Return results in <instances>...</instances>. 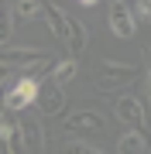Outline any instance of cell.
<instances>
[{"label":"cell","instance_id":"6da1fadb","mask_svg":"<svg viewBox=\"0 0 151 154\" xmlns=\"http://www.w3.org/2000/svg\"><path fill=\"white\" fill-rule=\"evenodd\" d=\"M137 72L134 65H127V62H113V58H106L100 72H96V79H93V86L100 89V93H113V89H127L131 82L137 79Z\"/></svg>","mask_w":151,"mask_h":154},{"label":"cell","instance_id":"7a4b0ae2","mask_svg":"<svg viewBox=\"0 0 151 154\" xmlns=\"http://www.w3.org/2000/svg\"><path fill=\"white\" fill-rule=\"evenodd\" d=\"M52 55L41 48H28V45H0V65H21V69H38L48 65Z\"/></svg>","mask_w":151,"mask_h":154},{"label":"cell","instance_id":"3957f363","mask_svg":"<svg viewBox=\"0 0 151 154\" xmlns=\"http://www.w3.org/2000/svg\"><path fill=\"white\" fill-rule=\"evenodd\" d=\"M38 82H41L38 75H21L17 82H11V86H7V93H4V106H7V110H14V113H21V110H28V106H34Z\"/></svg>","mask_w":151,"mask_h":154},{"label":"cell","instance_id":"277c9868","mask_svg":"<svg viewBox=\"0 0 151 154\" xmlns=\"http://www.w3.org/2000/svg\"><path fill=\"white\" fill-rule=\"evenodd\" d=\"M113 113H117L120 123H127V130H144V99L131 96V93H120L113 99Z\"/></svg>","mask_w":151,"mask_h":154},{"label":"cell","instance_id":"5b68a950","mask_svg":"<svg viewBox=\"0 0 151 154\" xmlns=\"http://www.w3.org/2000/svg\"><path fill=\"white\" fill-rule=\"evenodd\" d=\"M110 31L117 34V38H124V41L137 34V21H134V14H131L127 0H110Z\"/></svg>","mask_w":151,"mask_h":154},{"label":"cell","instance_id":"8992f818","mask_svg":"<svg viewBox=\"0 0 151 154\" xmlns=\"http://www.w3.org/2000/svg\"><path fill=\"white\" fill-rule=\"evenodd\" d=\"M34 106H38V113H45V116H58V113H65V96H62V86L55 82H38V96H34Z\"/></svg>","mask_w":151,"mask_h":154},{"label":"cell","instance_id":"52a82bcc","mask_svg":"<svg viewBox=\"0 0 151 154\" xmlns=\"http://www.w3.org/2000/svg\"><path fill=\"white\" fill-rule=\"evenodd\" d=\"M103 127H106V120L96 110H76V113L65 116V130L69 134H93V130H103Z\"/></svg>","mask_w":151,"mask_h":154},{"label":"cell","instance_id":"ba28073f","mask_svg":"<svg viewBox=\"0 0 151 154\" xmlns=\"http://www.w3.org/2000/svg\"><path fill=\"white\" fill-rule=\"evenodd\" d=\"M17 130H21V140H24V151L28 154H45V130H41V123L34 116H24L17 123Z\"/></svg>","mask_w":151,"mask_h":154},{"label":"cell","instance_id":"9c48e42d","mask_svg":"<svg viewBox=\"0 0 151 154\" xmlns=\"http://www.w3.org/2000/svg\"><path fill=\"white\" fill-rule=\"evenodd\" d=\"M65 48L72 51V58L86 48V24L79 17H65Z\"/></svg>","mask_w":151,"mask_h":154},{"label":"cell","instance_id":"30bf717a","mask_svg":"<svg viewBox=\"0 0 151 154\" xmlns=\"http://www.w3.org/2000/svg\"><path fill=\"white\" fill-rule=\"evenodd\" d=\"M41 14H45V21H48V28H52V34L65 45V14H62V7L58 4H52V0H45L41 4Z\"/></svg>","mask_w":151,"mask_h":154},{"label":"cell","instance_id":"8fae6325","mask_svg":"<svg viewBox=\"0 0 151 154\" xmlns=\"http://www.w3.org/2000/svg\"><path fill=\"white\" fill-rule=\"evenodd\" d=\"M148 151V137H144V130H127V134H120V140H117V154H144Z\"/></svg>","mask_w":151,"mask_h":154},{"label":"cell","instance_id":"7c38bea8","mask_svg":"<svg viewBox=\"0 0 151 154\" xmlns=\"http://www.w3.org/2000/svg\"><path fill=\"white\" fill-rule=\"evenodd\" d=\"M41 4L45 0H14V11H11V24H24V21H34L41 17Z\"/></svg>","mask_w":151,"mask_h":154},{"label":"cell","instance_id":"4fadbf2b","mask_svg":"<svg viewBox=\"0 0 151 154\" xmlns=\"http://www.w3.org/2000/svg\"><path fill=\"white\" fill-rule=\"evenodd\" d=\"M76 72H79V62L69 55V58H62L52 65V75H48V82H55V86H65V82H72L76 79Z\"/></svg>","mask_w":151,"mask_h":154},{"label":"cell","instance_id":"5bb4252c","mask_svg":"<svg viewBox=\"0 0 151 154\" xmlns=\"http://www.w3.org/2000/svg\"><path fill=\"white\" fill-rule=\"evenodd\" d=\"M62 154H103V151H100V147H93L90 140H65Z\"/></svg>","mask_w":151,"mask_h":154},{"label":"cell","instance_id":"9a60e30c","mask_svg":"<svg viewBox=\"0 0 151 154\" xmlns=\"http://www.w3.org/2000/svg\"><path fill=\"white\" fill-rule=\"evenodd\" d=\"M11 14L4 11V0H0V45H7V38H11Z\"/></svg>","mask_w":151,"mask_h":154},{"label":"cell","instance_id":"2e32d148","mask_svg":"<svg viewBox=\"0 0 151 154\" xmlns=\"http://www.w3.org/2000/svg\"><path fill=\"white\" fill-rule=\"evenodd\" d=\"M131 14H134V21L141 24V21H148L151 17V0H137L134 7H131Z\"/></svg>","mask_w":151,"mask_h":154},{"label":"cell","instance_id":"e0dca14e","mask_svg":"<svg viewBox=\"0 0 151 154\" xmlns=\"http://www.w3.org/2000/svg\"><path fill=\"white\" fill-rule=\"evenodd\" d=\"M7 72H11V69H7V65H0V86L7 82Z\"/></svg>","mask_w":151,"mask_h":154},{"label":"cell","instance_id":"ac0fdd59","mask_svg":"<svg viewBox=\"0 0 151 154\" xmlns=\"http://www.w3.org/2000/svg\"><path fill=\"white\" fill-rule=\"evenodd\" d=\"M79 4H83V7H96L100 0H79Z\"/></svg>","mask_w":151,"mask_h":154},{"label":"cell","instance_id":"d6986e66","mask_svg":"<svg viewBox=\"0 0 151 154\" xmlns=\"http://www.w3.org/2000/svg\"><path fill=\"white\" fill-rule=\"evenodd\" d=\"M0 116H4V99H0Z\"/></svg>","mask_w":151,"mask_h":154}]
</instances>
